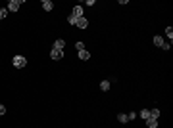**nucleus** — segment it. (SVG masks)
<instances>
[{
  "instance_id": "1",
  "label": "nucleus",
  "mask_w": 173,
  "mask_h": 128,
  "mask_svg": "<svg viewBox=\"0 0 173 128\" xmlns=\"http://www.w3.org/2000/svg\"><path fill=\"white\" fill-rule=\"evenodd\" d=\"M12 63H13L15 69H21V67H25V65H27V59L23 58V56H15V58L12 59Z\"/></svg>"
},
{
  "instance_id": "2",
  "label": "nucleus",
  "mask_w": 173,
  "mask_h": 128,
  "mask_svg": "<svg viewBox=\"0 0 173 128\" xmlns=\"http://www.w3.org/2000/svg\"><path fill=\"white\" fill-rule=\"evenodd\" d=\"M21 6V0H10L8 2V12H18Z\"/></svg>"
},
{
  "instance_id": "3",
  "label": "nucleus",
  "mask_w": 173,
  "mask_h": 128,
  "mask_svg": "<svg viewBox=\"0 0 173 128\" xmlns=\"http://www.w3.org/2000/svg\"><path fill=\"white\" fill-rule=\"evenodd\" d=\"M77 27H79V29H87V27H89V21H87V17H77V23H75Z\"/></svg>"
},
{
  "instance_id": "4",
  "label": "nucleus",
  "mask_w": 173,
  "mask_h": 128,
  "mask_svg": "<svg viewBox=\"0 0 173 128\" xmlns=\"http://www.w3.org/2000/svg\"><path fill=\"white\" fill-rule=\"evenodd\" d=\"M50 58H52V59H56V61H58V59H62V58H64V50H54V48H52Z\"/></svg>"
},
{
  "instance_id": "5",
  "label": "nucleus",
  "mask_w": 173,
  "mask_h": 128,
  "mask_svg": "<svg viewBox=\"0 0 173 128\" xmlns=\"http://www.w3.org/2000/svg\"><path fill=\"white\" fill-rule=\"evenodd\" d=\"M71 15H73V17H83V8H81V6H75Z\"/></svg>"
},
{
  "instance_id": "6",
  "label": "nucleus",
  "mask_w": 173,
  "mask_h": 128,
  "mask_svg": "<svg viewBox=\"0 0 173 128\" xmlns=\"http://www.w3.org/2000/svg\"><path fill=\"white\" fill-rule=\"evenodd\" d=\"M42 8H44L46 12H50L52 8H54V2L52 0H42Z\"/></svg>"
},
{
  "instance_id": "7",
  "label": "nucleus",
  "mask_w": 173,
  "mask_h": 128,
  "mask_svg": "<svg viewBox=\"0 0 173 128\" xmlns=\"http://www.w3.org/2000/svg\"><path fill=\"white\" fill-rule=\"evenodd\" d=\"M64 46H65V42L62 38H58L56 42H54V50H64Z\"/></svg>"
},
{
  "instance_id": "8",
  "label": "nucleus",
  "mask_w": 173,
  "mask_h": 128,
  "mask_svg": "<svg viewBox=\"0 0 173 128\" xmlns=\"http://www.w3.org/2000/svg\"><path fill=\"white\" fill-rule=\"evenodd\" d=\"M146 126L148 128H158V121L156 119H146Z\"/></svg>"
},
{
  "instance_id": "9",
  "label": "nucleus",
  "mask_w": 173,
  "mask_h": 128,
  "mask_svg": "<svg viewBox=\"0 0 173 128\" xmlns=\"http://www.w3.org/2000/svg\"><path fill=\"white\" fill-rule=\"evenodd\" d=\"M79 58L83 59V61H87V59H90V54L87 50H81V52H79Z\"/></svg>"
},
{
  "instance_id": "10",
  "label": "nucleus",
  "mask_w": 173,
  "mask_h": 128,
  "mask_svg": "<svg viewBox=\"0 0 173 128\" xmlns=\"http://www.w3.org/2000/svg\"><path fill=\"white\" fill-rule=\"evenodd\" d=\"M154 44L160 46V48H164V44H166V42H164V38H162V36H154Z\"/></svg>"
},
{
  "instance_id": "11",
  "label": "nucleus",
  "mask_w": 173,
  "mask_h": 128,
  "mask_svg": "<svg viewBox=\"0 0 173 128\" xmlns=\"http://www.w3.org/2000/svg\"><path fill=\"white\" fill-rule=\"evenodd\" d=\"M139 117H141V119H144V121H146V119H150V111H148V109H142L141 113H139Z\"/></svg>"
},
{
  "instance_id": "12",
  "label": "nucleus",
  "mask_w": 173,
  "mask_h": 128,
  "mask_svg": "<svg viewBox=\"0 0 173 128\" xmlns=\"http://www.w3.org/2000/svg\"><path fill=\"white\" fill-rule=\"evenodd\" d=\"M117 121H119V122H129L127 113H119V115H117Z\"/></svg>"
},
{
  "instance_id": "13",
  "label": "nucleus",
  "mask_w": 173,
  "mask_h": 128,
  "mask_svg": "<svg viewBox=\"0 0 173 128\" xmlns=\"http://www.w3.org/2000/svg\"><path fill=\"white\" fill-rule=\"evenodd\" d=\"M100 90H102V92H108L110 90V82L108 80H102V82H100Z\"/></svg>"
},
{
  "instance_id": "14",
  "label": "nucleus",
  "mask_w": 173,
  "mask_h": 128,
  "mask_svg": "<svg viewBox=\"0 0 173 128\" xmlns=\"http://www.w3.org/2000/svg\"><path fill=\"white\" fill-rule=\"evenodd\" d=\"M158 117H160V111H158V109H152V111H150V119H156V121H158Z\"/></svg>"
},
{
  "instance_id": "15",
  "label": "nucleus",
  "mask_w": 173,
  "mask_h": 128,
  "mask_svg": "<svg viewBox=\"0 0 173 128\" xmlns=\"http://www.w3.org/2000/svg\"><path fill=\"white\" fill-rule=\"evenodd\" d=\"M8 15V10H4V8H0V19H4Z\"/></svg>"
},
{
  "instance_id": "16",
  "label": "nucleus",
  "mask_w": 173,
  "mask_h": 128,
  "mask_svg": "<svg viewBox=\"0 0 173 128\" xmlns=\"http://www.w3.org/2000/svg\"><path fill=\"white\" fill-rule=\"evenodd\" d=\"M166 34L169 36V40H171V36H173V29H171V27H167V29H166Z\"/></svg>"
},
{
  "instance_id": "17",
  "label": "nucleus",
  "mask_w": 173,
  "mask_h": 128,
  "mask_svg": "<svg viewBox=\"0 0 173 128\" xmlns=\"http://www.w3.org/2000/svg\"><path fill=\"white\" fill-rule=\"evenodd\" d=\"M75 48H77L79 52H81V50H85V44H83V42H77V44H75Z\"/></svg>"
},
{
  "instance_id": "18",
  "label": "nucleus",
  "mask_w": 173,
  "mask_h": 128,
  "mask_svg": "<svg viewBox=\"0 0 173 128\" xmlns=\"http://www.w3.org/2000/svg\"><path fill=\"white\" fill-rule=\"evenodd\" d=\"M67 21H69L71 25H75V23H77V17H73V15H69V17H67Z\"/></svg>"
},
{
  "instance_id": "19",
  "label": "nucleus",
  "mask_w": 173,
  "mask_h": 128,
  "mask_svg": "<svg viewBox=\"0 0 173 128\" xmlns=\"http://www.w3.org/2000/svg\"><path fill=\"white\" fill-rule=\"evenodd\" d=\"M127 117H129V121H133V119H137V113H127Z\"/></svg>"
},
{
  "instance_id": "20",
  "label": "nucleus",
  "mask_w": 173,
  "mask_h": 128,
  "mask_svg": "<svg viewBox=\"0 0 173 128\" xmlns=\"http://www.w3.org/2000/svg\"><path fill=\"white\" fill-rule=\"evenodd\" d=\"M0 115H6V107L4 105H0Z\"/></svg>"
}]
</instances>
